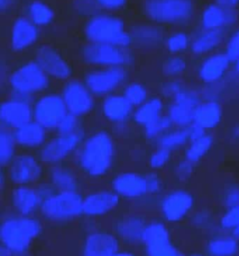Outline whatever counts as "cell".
<instances>
[{
	"label": "cell",
	"mask_w": 239,
	"mask_h": 256,
	"mask_svg": "<svg viewBox=\"0 0 239 256\" xmlns=\"http://www.w3.org/2000/svg\"><path fill=\"white\" fill-rule=\"evenodd\" d=\"M234 234H235L236 237L239 238V226L235 228V231H234Z\"/></svg>",
	"instance_id": "cell-46"
},
{
	"label": "cell",
	"mask_w": 239,
	"mask_h": 256,
	"mask_svg": "<svg viewBox=\"0 0 239 256\" xmlns=\"http://www.w3.org/2000/svg\"><path fill=\"white\" fill-rule=\"evenodd\" d=\"M35 62L49 78L65 80L71 76V66L53 48L45 46L39 48L35 52Z\"/></svg>",
	"instance_id": "cell-15"
},
{
	"label": "cell",
	"mask_w": 239,
	"mask_h": 256,
	"mask_svg": "<svg viewBox=\"0 0 239 256\" xmlns=\"http://www.w3.org/2000/svg\"><path fill=\"white\" fill-rule=\"evenodd\" d=\"M146 15L156 22L185 25L195 13L193 0H146Z\"/></svg>",
	"instance_id": "cell-3"
},
{
	"label": "cell",
	"mask_w": 239,
	"mask_h": 256,
	"mask_svg": "<svg viewBox=\"0 0 239 256\" xmlns=\"http://www.w3.org/2000/svg\"><path fill=\"white\" fill-rule=\"evenodd\" d=\"M143 218L137 216H126L115 225L117 236L126 243L135 244L142 242L147 227Z\"/></svg>",
	"instance_id": "cell-24"
},
{
	"label": "cell",
	"mask_w": 239,
	"mask_h": 256,
	"mask_svg": "<svg viewBox=\"0 0 239 256\" xmlns=\"http://www.w3.org/2000/svg\"><path fill=\"white\" fill-rule=\"evenodd\" d=\"M142 242L147 256H182L171 243L168 230L160 222L147 226Z\"/></svg>",
	"instance_id": "cell-14"
},
{
	"label": "cell",
	"mask_w": 239,
	"mask_h": 256,
	"mask_svg": "<svg viewBox=\"0 0 239 256\" xmlns=\"http://www.w3.org/2000/svg\"><path fill=\"white\" fill-rule=\"evenodd\" d=\"M43 167L38 158L28 154L16 155L8 166L9 180L16 186H29L43 176Z\"/></svg>",
	"instance_id": "cell-12"
},
{
	"label": "cell",
	"mask_w": 239,
	"mask_h": 256,
	"mask_svg": "<svg viewBox=\"0 0 239 256\" xmlns=\"http://www.w3.org/2000/svg\"><path fill=\"white\" fill-rule=\"evenodd\" d=\"M41 230V224L35 218L22 215L9 216L1 222L0 238L12 256H22Z\"/></svg>",
	"instance_id": "cell-2"
},
{
	"label": "cell",
	"mask_w": 239,
	"mask_h": 256,
	"mask_svg": "<svg viewBox=\"0 0 239 256\" xmlns=\"http://www.w3.org/2000/svg\"><path fill=\"white\" fill-rule=\"evenodd\" d=\"M84 140L85 132L82 128L73 134H57L40 148L37 158L43 164L54 166L61 164L77 150Z\"/></svg>",
	"instance_id": "cell-7"
},
{
	"label": "cell",
	"mask_w": 239,
	"mask_h": 256,
	"mask_svg": "<svg viewBox=\"0 0 239 256\" xmlns=\"http://www.w3.org/2000/svg\"><path fill=\"white\" fill-rule=\"evenodd\" d=\"M37 32L28 20L19 18L12 27L10 44L13 50L20 51L32 45L37 40Z\"/></svg>",
	"instance_id": "cell-25"
},
{
	"label": "cell",
	"mask_w": 239,
	"mask_h": 256,
	"mask_svg": "<svg viewBox=\"0 0 239 256\" xmlns=\"http://www.w3.org/2000/svg\"><path fill=\"white\" fill-rule=\"evenodd\" d=\"M37 190L42 201L49 198L57 192L55 188L50 183L42 184L37 188Z\"/></svg>",
	"instance_id": "cell-38"
},
{
	"label": "cell",
	"mask_w": 239,
	"mask_h": 256,
	"mask_svg": "<svg viewBox=\"0 0 239 256\" xmlns=\"http://www.w3.org/2000/svg\"><path fill=\"white\" fill-rule=\"evenodd\" d=\"M67 112L62 97L55 93L43 94L32 104L33 120L49 130L56 129Z\"/></svg>",
	"instance_id": "cell-11"
},
{
	"label": "cell",
	"mask_w": 239,
	"mask_h": 256,
	"mask_svg": "<svg viewBox=\"0 0 239 256\" xmlns=\"http://www.w3.org/2000/svg\"><path fill=\"white\" fill-rule=\"evenodd\" d=\"M82 57L87 64L103 67H124L133 60L132 54L124 48L94 42L82 48Z\"/></svg>",
	"instance_id": "cell-8"
},
{
	"label": "cell",
	"mask_w": 239,
	"mask_h": 256,
	"mask_svg": "<svg viewBox=\"0 0 239 256\" xmlns=\"http://www.w3.org/2000/svg\"><path fill=\"white\" fill-rule=\"evenodd\" d=\"M28 14L33 22L37 25L49 24L52 18V10L48 6L40 2H34L28 8Z\"/></svg>",
	"instance_id": "cell-31"
},
{
	"label": "cell",
	"mask_w": 239,
	"mask_h": 256,
	"mask_svg": "<svg viewBox=\"0 0 239 256\" xmlns=\"http://www.w3.org/2000/svg\"><path fill=\"white\" fill-rule=\"evenodd\" d=\"M225 228H237L239 226V212L231 213L223 220Z\"/></svg>",
	"instance_id": "cell-39"
},
{
	"label": "cell",
	"mask_w": 239,
	"mask_h": 256,
	"mask_svg": "<svg viewBox=\"0 0 239 256\" xmlns=\"http://www.w3.org/2000/svg\"><path fill=\"white\" fill-rule=\"evenodd\" d=\"M161 110L160 102L156 99L143 104L134 112V120L138 124L149 126L158 120V115Z\"/></svg>",
	"instance_id": "cell-28"
},
{
	"label": "cell",
	"mask_w": 239,
	"mask_h": 256,
	"mask_svg": "<svg viewBox=\"0 0 239 256\" xmlns=\"http://www.w3.org/2000/svg\"><path fill=\"white\" fill-rule=\"evenodd\" d=\"M10 0H1V9H4V8L7 7V4H8Z\"/></svg>",
	"instance_id": "cell-45"
},
{
	"label": "cell",
	"mask_w": 239,
	"mask_h": 256,
	"mask_svg": "<svg viewBox=\"0 0 239 256\" xmlns=\"http://www.w3.org/2000/svg\"><path fill=\"white\" fill-rule=\"evenodd\" d=\"M98 3L94 0H78V10L85 14H92L97 9Z\"/></svg>",
	"instance_id": "cell-36"
},
{
	"label": "cell",
	"mask_w": 239,
	"mask_h": 256,
	"mask_svg": "<svg viewBox=\"0 0 239 256\" xmlns=\"http://www.w3.org/2000/svg\"><path fill=\"white\" fill-rule=\"evenodd\" d=\"M237 14L233 8L223 7L217 3L209 4L203 10L201 24L206 30H223L237 21Z\"/></svg>",
	"instance_id": "cell-20"
},
{
	"label": "cell",
	"mask_w": 239,
	"mask_h": 256,
	"mask_svg": "<svg viewBox=\"0 0 239 256\" xmlns=\"http://www.w3.org/2000/svg\"><path fill=\"white\" fill-rule=\"evenodd\" d=\"M124 67H104L90 70L84 76V82L96 96H109L128 80Z\"/></svg>",
	"instance_id": "cell-9"
},
{
	"label": "cell",
	"mask_w": 239,
	"mask_h": 256,
	"mask_svg": "<svg viewBox=\"0 0 239 256\" xmlns=\"http://www.w3.org/2000/svg\"><path fill=\"white\" fill-rule=\"evenodd\" d=\"M81 128L79 117L67 112L58 123L55 130L58 134H70L79 130Z\"/></svg>",
	"instance_id": "cell-34"
},
{
	"label": "cell",
	"mask_w": 239,
	"mask_h": 256,
	"mask_svg": "<svg viewBox=\"0 0 239 256\" xmlns=\"http://www.w3.org/2000/svg\"><path fill=\"white\" fill-rule=\"evenodd\" d=\"M49 183L59 192H79L81 184L76 173L67 166H53L49 174Z\"/></svg>",
	"instance_id": "cell-23"
},
{
	"label": "cell",
	"mask_w": 239,
	"mask_h": 256,
	"mask_svg": "<svg viewBox=\"0 0 239 256\" xmlns=\"http://www.w3.org/2000/svg\"><path fill=\"white\" fill-rule=\"evenodd\" d=\"M119 203V196L112 190L96 191L84 198L82 213L89 216H103L116 208Z\"/></svg>",
	"instance_id": "cell-17"
},
{
	"label": "cell",
	"mask_w": 239,
	"mask_h": 256,
	"mask_svg": "<svg viewBox=\"0 0 239 256\" xmlns=\"http://www.w3.org/2000/svg\"><path fill=\"white\" fill-rule=\"evenodd\" d=\"M93 94L84 81L73 80L64 84L61 96L67 112L82 117L89 114L94 108Z\"/></svg>",
	"instance_id": "cell-13"
},
{
	"label": "cell",
	"mask_w": 239,
	"mask_h": 256,
	"mask_svg": "<svg viewBox=\"0 0 239 256\" xmlns=\"http://www.w3.org/2000/svg\"><path fill=\"white\" fill-rule=\"evenodd\" d=\"M76 152V166L89 178H101L112 170L115 143L107 131H97L85 138Z\"/></svg>",
	"instance_id": "cell-1"
},
{
	"label": "cell",
	"mask_w": 239,
	"mask_h": 256,
	"mask_svg": "<svg viewBox=\"0 0 239 256\" xmlns=\"http://www.w3.org/2000/svg\"><path fill=\"white\" fill-rule=\"evenodd\" d=\"M189 37L184 32H178L170 36L166 40L168 49L172 52L183 50L189 44Z\"/></svg>",
	"instance_id": "cell-35"
},
{
	"label": "cell",
	"mask_w": 239,
	"mask_h": 256,
	"mask_svg": "<svg viewBox=\"0 0 239 256\" xmlns=\"http://www.w3.org/2000/svg\"><path fill=\"white\" fill-rule=\"evenodd\" d=\"M112 189L120 197L135 198L149 192L147 177L135 172L119 173L112 178Z\"/></svg>",
	"instance_id": "cell-16"
},
{
	"label": "cell",
	"mask_w": 239,
	"mask_h": 256,
	"mask_svg": "<svg viewBox=\"0 0 239 256\" xmlns=\"http://www.w3.org/2000/svg\"><path fill=\"white\" fill-rule=\"evenodd\" d=\"M216 3L223 7L234 9L239 4V0H216Z\"/></svg>",
	"instance_id": "cell-42"
},
{
	"label": "cell",
	"mask_w": 239,
	"mask_h": 256,
	"mask_svg": "<svg viewBox=\"0 0 239 256\" xmlns=\"http://www.w3.org/2000/svg\"><path fill=\"white\" fill-rule=\"evenodd\" d=\"M132 40L141 44H157L162 38V31L156 26H137L131 34Z\"/></svg>",
	"instance_id": "cell-29"
},
{
	"label": "cell",
	"mask_w": 239,
	"mask_h": 256,
	"mask_svg": "<svg viewBox=\"0 0 239 256\" xmlns=\"http://www.w3.org/2000/svg\"><path fill=\"white\" fill-rule=\"evenodd\" d=\"M166 158V154L164 152H159L156 153L154 156L152 158L151 164L154 166H159L161 164H162L163 161L165 160V158Z\"/></svg>",
	"instance_id": "cell-41"
},
{
	"label": "cell",
	"mask_w": 239,
	"mask_h": 256,
	"mask_svg": "<svg viewBox=\"0 0 239 256\" xmlns=\"http://www.w3.org/2000/svg\"><path fill=\"white\" fill-rule=\"evenodd\" d=\"M8 82L12 93L32 97L49 88V76L35 61L28 62L10 74Z\"/></svg>",
	"instance_id": "cell-6"
},
{
	"label": "cell",
	"mask_w": 239,
	"mask_h": 256,
	"mask_svg": "<svg viewBox=\"0 0 239 256\" xmlns=\"http://www.w3.org/2000/svg\"><path fill=\"white\" fill-rule=\"evenodd\" d=\"M126 0H96L99 4L109 8H117L121 7L126 2Z\"/></svg>",
	"instance_id": "cell-40"
},
{
	"label": "cell",
	"mask_w": 239,
	"mask_h": 256,
	"mask_svg": "<svg viewBox=\"0 0 239 256\" xmlns=\"http://www.w3.org/2000/svg\"></svg>",
	"instance_id": "cell-47"
},
{
	"label": "cell",
	"mask_w": 239,
	"mask_h": 256,
	"mask_svg": "<svg viewBox=\"0 0 239 256\" xmlns=\"http://www.w3.org/2000/svg\"><path fill=\"white\" fill-rule=\"evenodd\" d=\"M84 198L79 192L57 191L40 204L41 214L46 219L55 222L70 220L82 213Z\"/></svg>",
	"instance_id": "cell-5"
},
{
	"label": "cell",
	"mask_w": 239,
	"mask_h": 256,
	"mask_svg": "<svg viewBox=\"0 0 239 256\" xmlns=\"http://www.w3.org/2000/svg\"><path fill=\"white\" fill-rule=\"evenodd\" d=\"M16 146L11 130L1 128L0 130V164L1 167L8 166L16 156Z\"/></svg>",
	"instance_id": "cell-27"
},
{
	"label": "cell",
	"mask_w": 239,
	"mask_h": 256,
	"mask_svg": "<svg viewBox=\"0 0 239 256\" xmlns=\"http://www.w3.org/2000/svg\"><path fill=\"white\" fill-rule=\"evenodd\" d=\"M209 250L214 256H231L237 252V244L234 239L219 238L210 244Z\"/></svg>",
	"instance_id": "cell-32"
},
{
	"label": "cell",
	"mask_w": 239,
	"mask_h": 256,
	"mask_svg": "<svg viewBox=\"0 0 239 256\" xmlns=\"http://www.w3.org/2000/svg\"><path fill=\"white\" fill-rule=\"evenodd\" d=\"M12 208L18 215L31 216L40 209L42 200L37 189L29 186H16L10 194Z\"/></svg>",
	"instance_id": "cell-18"
},
{
	"label": "cell",
	"mask_w": 239,
	"mask_h": 256,
	"mask_svg": "<svg viewBox=\"0 0 239 256\" xmlns=\"http://www.w3.org/2000/svg\"><path fill=\"white\" fill-rule=\"evenodd\" d=\"M225 32L223 30H206L203 28L197 34L192 44L194 50L198 52L210 50L217 46L223 40Z\"/></svg>",
	"instance_id": "cell-26"
},
{
	"label": "cell",
	"mask_w": 239,
	"mask_h": 256,
	"mask_svg": "<svg viewBox=\"0 0 239 256\" xmlns=\"http://www.w3.org/2000/svg\"><path fill=\"white\" fill-rule=\"evenodd\" d=\"M85 33L94 43L109 44L125 48L132 42L131 34L125 32L123 22L111 15H96L91 18Z\"/></svg>",
	"instance_id": "cell-4"
},
{
	"label": "cell",
	"mask_w": 239,
	"mask_h": 256,
	"mask_svg": "<svg viewBox=\"0 0 239 256\" xmlns=\"http://www.w3.org/2000/svg\"><path fill=\"white\" fill-rule=\"evenodd\" d=\"M162 212L167 220L176 221L180 220L187 212V208L184 204H180L178 196H169L162 202Z\"/></svg>",
	"instance_id": "cell-30"
},
{
	"label": "cell",
	"mask_w": 239,
	"mask_h": 256,
	"mask_svg": "<svg viewBox=\"0 0 239 256\" xmlns=\"http://www.w3.org/2000/svg\"><path fill=\"white\" fill-rule=\"evenodd\" d=\"M132 110L133 106L123 94H109L101 104L102 114L112 124L124 123L132 114Z\"/></svg>",
	"instance_id": "cell-21"
},
{
	"label": "cell",
	"mask_w": 239,
	"mask_h": 256,
	"mask_svg": "<svg viewBox=\"0 0 239 256\" xmlns=\"http://www.w3.org/2000/svg\"><path fill=\"white\" fill-rule=\"evenodd\" d=\"M0 256H12L11 254H10V251L7 249V248H4V246H1V252H0Z\"/></svg>",
	"instance_id": "cell-43"
},
{
	"label": "cell",
	"mask_w": 239,
	"mask_h": 256,
	"mask_svg": "<svg viewBox=\"0 0 239 256\" xmlns=\"http://www.w3.org/2000/svg\"><path fill=\"white\" fill-rule=\"evenodd\" d=\"M33 120L31 98L23 94L12 93L11 98L0 105L1 128L14 130Z\"/></svg>",
	"instance_id": "cell-10"
},
{
	"label": "cell",
	"mask_w": 239,
	"mask_h": 256,
	"mask_svg": "<svg viewBox=\"0 0 239 256\" xmlns=\"http://www.w3.org/2000/svg\"><path fill=\"white\" fill-rule=\"evenodd\" d=\"M122 94L132 106L141 105L147 97L145 88L141 84L136 82L125 86Z\"/></svg>",
	"instance_id": "cell-33"
},
{
	"label": "cell",
	"mask_w": 239,
	"mask_h": 256,
	"mask_svg": "<svg viewBox=\"0 0 239 256\" xmlns=\"http://www.w3.org/2000/svg\"><path fill=\"white\" fill-rule=\"evenodd\" d=\"M46 130L43 126L31 120L13 131L16 146L22 148H41L46 141Z\"/></svg>",
	"instance_id": "cell-22"
},
{
	"label": "cell",
	"mask_w": 239,
	"mask_h": 256,
	"mask_svg": "<svg viewBox=\"0 0 239 256\" xmlns=\"http://www.w3.org/2000/svg\"><path fill=\"white\" fill-rule=\"evenodd\" d=\"M228 52L231 56H239V30L235 32L234 36L230 39L228 44Z\"/></svg>",
	"instance_id": "cell-37"
},
{
	"label": "cell",
	"mask_w": 239,
	"mask_h": 256,
	"mask_svg": "<svg viewBox=\"0 0 239 256\" xmlns=\"http://www.w3.org/2000/svg\"><path fill=\"white\" fill-rule=\"evenodd\" d=\"M114 256H136L134 255L132 252H128V251H118Z\"/></svg>",
	"instance_id": "cell-44"
},
{
	"label": "cell",
	"mask_w": 239,
	"mask_h": 256,
	"mask_svg": "<svg viewBox=\"0 0 239 256\" xmlns=\"http://www.w3.org/2000/svg\"><path fill=\"white\" fill-rule=\"evenodd\" d=\"M119 242L114 234L97 232L90 234L83 248V256H114L118 252Z\"/></svg>",
	"instance_id": "cell-19"
}]
</instances>
